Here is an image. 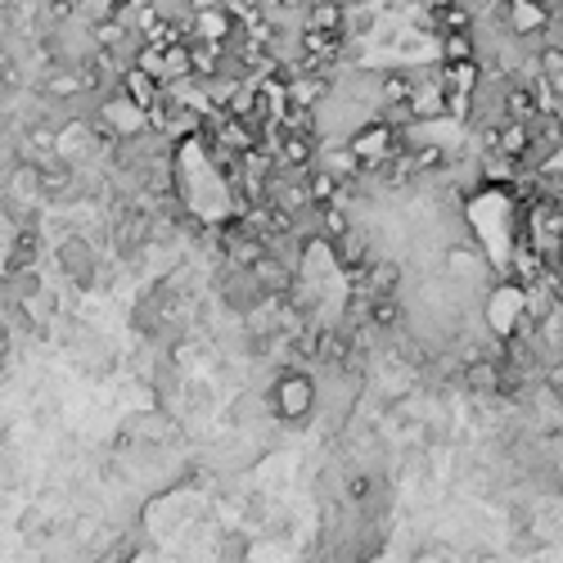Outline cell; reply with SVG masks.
<instances>
[{
    "instance_id": "obj_2",
    "label": "cell",
    "mask_w": 563,
    "mask_h": 563,
    "mask_svg": "<svg viewBox=\"0 0 563 563\" xmlns=\"http://www.w3.org/2000/svg\"><path fill=\"white\" fill-rule=\"evenodd\" d=\"M59 261H64V271L77 280V284H91L95 280V253L86 240H64V248H59Z\"/></svg>"
},
{
    "instance_id": "obj_1",
    "label": "cell",
    "mask_w": 563,
    "mask_h": 563,
    "mask_svg": "<svg viewBox=\"0 0 563 563\" xmlns=\"http://www.w3.org/2000/svg\"><path fill=\"white\" fill-rule=\"evenodd\" d=\"M311 406H316V383L307 374H284L276 383V410L284 414V420H293V424L307 420Z\"/></svg>"
},
{
    "instance_id": "obj_3",
    "label": "cell",
    "mask_w": 563,
    "mask_h": 563,
    "mask_svg": "<svg viewBox=\"0 0 563 563\" xmlns=\"http://www.w3.org/2000/svg\"><path fill=\"white\" fill-rule=\"evenodd\" d=\"M284 154H289V163H307L311 150H307V140H289V144H284Z\"/></svg>"
}]
</instances>
